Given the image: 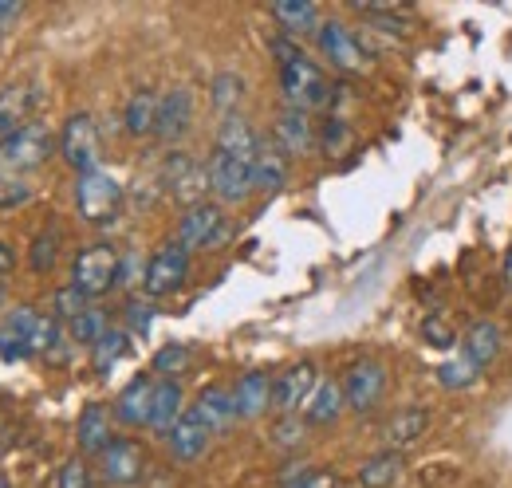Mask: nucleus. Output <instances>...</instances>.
<instances>
[{"mask_svg":"<svg viewBox=\"0 0 512 488\" xmlns=\"http://www.w3.org/2000/svg\"><path fill=\"white\" fill-rule=\"evenodd\" d=\"M52 150H56V134L44 122H28L16 134L0 138V174L24 178V174L40 170L52 158Z\"/></svg>","mask_w":512,"mask_h":488,"instance_id":"f257e3e1","label":"nucleus"},{"mask_svg":"<svg viewBox=\"0 0 512 488\" xmlns=\"http://www.w3.org/2000/svg\"><path fill=\"white\" fill-rule=\"evenodd\" d=\"M280 91H284L288 107H296V111H316V107L331 103V79L320 63L308 56L280 63Z\"/></svg>","mask_w":512,"mask_h":488,"instance_id":"f03ea898","label":"nucleus"},{"mask_svg":"<svg viewBox=\"0 0 512 488\" xmlns=\"http://www.w3.org/2000/svg\"><path fill=\"white\" fill-rule=\"evenodd\" d=\"M119 264H123L119 248H111V244H91V248H83V252L75 256V264H71V288H79L87 300H99V296H107L111 288H119Z\"/></svg>","mask_w":512,"mask_h":488,"instance_id":"7ed1b4c3","label":"nucleus"},{"mask_svg":"<svg viewBox=\"0 0 512 488\" xmlns=\"http://www.w3.org/2000/svg\"><path fill=\"white\" fill-rule=\"evenodd\" d=\"M123 205V185L115 182L107 170H87L75 178V209L91 225H107L119 217Z\"/></svg>","mask_w":512,"mask_h":488,"instance_id":"20e7f679","label":"nucleus"},{"mask_svg":"<svg viewBox=\"0 0 512 488\" xmlns=\"http://www.w3.org/2000/svg\"><path fill=\"white\" fill-rule=\"evenodd\" d=\"M253 158L249 154H229V150H217L213 146V158H209V193L217 201H225V205H241L253 193Z\"/></svg>","mask_w":512,"mask_h":488,"instance_id":"39448f33","label":"nucleus"},{"mask_svg":"<svg viewBox=\"0 0 512 488\" xmlns=\"http://www.w3.org/2000/svg\"><path fill=\"white\" fill-rule=\"evenodd\" d=\"M60 154L75 174H87V170H99V158H103V134H99V122L91 115H71L60 130Z\"/></svg>","mask_w":512,"mask_h":488,"instance_id":"423d86ee","label":"nucleus"},{"mask_svg":"<svg viewBox=\"0 0 512 488\" xmlns=\"http://www.w3.org/2000/svg\"><path fill=\"white\" fill-rule=\"evenodd\" d=\"M190 276V252L182 244H162L150 260H146V280H142V292L150 300H162V296H174Z\"/></svg>","mask_w":512,"mask_h":488,"instance_id":"0eeeda50","label":"nucleus"},{"mask_svg":"<svg viewBox=\"0 0 512 488\" xmlns=\"http://www.w3.org/2000/svg\"><path fill=\"white\" fill-rule=\"evenodd\" d=\"M162 185H166V193L178 201V205H201V197L209 193V166H201L193 154L186 150H174L170 158H166V166H162Z\"/></svg>","mask_w":512,"mask_h":488,"instance_id":"6e6552de","label":"nucleus"},{"mask_svg":"<svg viewBox=\"0 0 512 488\" xmlns=\"http://www.w3.org/2000/svg\"><path fill=\"white\" fill-rule=\"evenodd\" d=\"M225 237H229V221H225V209L221 205L201 201V205L186 209V217L178 221V244L186 252H209V248H217Z\"/></svg>","mask_w":512,"mask_h":488,"instance_id":"1a4fd4ad","label":"nucleus"},{"mask_svg":"<svg viewBox=\"0 0 512 488\" xmlns=\"http://www.w3.org/2000/svg\"><path fill=\"white\" fill-rule=\"evenodd\" d=\"M320 378H316V366L312 363H292L288 370H280L272 378V410L280 418H292L296 410L308 406V398L316 394Z\"/></svg>","mask_w":512,"mask_h":488,"instance_id":"9d476101","label":"nucleus"},{"mask_svg":"<svg viewBox=\"0 0 512 488\" xmlns=\"http://www.w3.org/2000/svg\"><path fill=\"white\" fill-rule=\"evenodd\" d=\"M386 394V366L375 359H363L343 374V398H347V410L355 414H367L383 402Z\"/></svg>","mask_w":512,"mask_h":488,"instance_id":"9b49d317","label":"nucleus"},{"mask_svg":"<svg viewBox=\"0 0 512 488\" xmlns=\"http://www.w3.org/2000/svg\"><path fill=\"white\" fill-rule=\"evenodd\" d=\"M142 473H146V453H142L138 441L115 437V445L99 457V477H103L107 485H119V488L138 485Z\"/></svg>","mask_w":512,"mask_h":488,"instance_id":"f8f14e48","label":"nucleus"},{"mask_svg":"<svg viewBox=\"0 0 512 488\" xmlns=\"http://www.w3.org/2000/svg\"><path fill=\"white\" fill-rule=\"evenodd\" d=\"M40 103H44L40 83H8V87H0V138H8L20 126H28Z\"/></svg>","mask_w":512,"mask_h":488,"instance_id":"ddd939ff","label":"nucleus"},{"mask_svg":"<svg viewBox=\"0 0 512 488\" xmlns=\"http://www.w3.org/2000/svg\"><path fill=\"white\" fill-rule=\"evenodd\" d=\"M316 36H320V52L335 63L339 71H363V67H367V52H363L359 36H355L347 24L327 20V24H320Z\"/></svg>","mask_w":512,"mask_h":488,"instance_id":"4468645a","label":"nucleus"},{"mask_svg":"<svg viewBox=\"0 0 512 488\" xmlns=\"http://www.w3.org/2000/svg\"><path fill=\"white\" fill-rule=\"evenodd\" d=\"M272 142L288 154V158H304L312 146H316V126L308 119V111H296V107H284L276 122H272Z\"/></svg>","mask_w":512,"mask_h":488,"instance_id":"2eb2a0df","label":"nucleus"},{"mask_svg":"<svg viewBox=\"0 0 512 488\" xmlns=\"http://www.w3.org/2000/svg\"><path fill=\"white\" fill-rule=\"evenodd\" d=\"M75 441H79V453L83 457H103L111 445H115V422H111V410L91 402L83 414H79V426H75Z\"/></svg>","mask_w":512,"mask_h":488,"instance_id":"dca6fc26","label":"nucleus"},{"mask_svg":"<svg viewBox=\"0 0 512 488\" xmlns=\"http://www.w3.org/2000/svg\"><path fill=\"white\" fill-rule=\"evenodd\" d=\"M154 386H158V378H150V374H138L134 382H127L123 394L115 398V422H123V426H130V429L150 426Z\"/></svg>","mask_w":512,"mask_h":488,"instance_id":"f3484780","label":"nucleus"},{"mask_svg":"<svg viewBox=\"0 0 512 488\" xmlns=\"http://www.w3.org/2000/svg\"><path fill=\"white\" fill-rule=\"evenodd\" d=\"M193 126V95L186 87H174V91H166L162 95V107H158V138L162 142H178V138H186Z\"/></svg>","mask_w":512,"mask_h":488,"instance_id":"a211bd4d","label":"nucleus"},{"mask_svg":"<svg viewBox=\"0 0 512 488\" xmlns=\"http://www.w3.org/2000/svg\"><path fill=\"white\" fill-rule=\"evenodd\" d=\"M166 441H170V453H174L178 461H197V457H205V449H209V441H213V429L205 426L190 406V410L178 418V426L166 433Z\"/></svg>","mask_w":512,"mask_h":488,"instance_id":"6ab92c4d","label":"nucleus"},{"mask_svg":"<svg viewBox=\"0 0 512 488\" xmlns=\"http://www.w3.org/2000/svg\"><path fill=\"white\" fill-rule=\"evenodd\" d=\"M426 429H430V410H426V406H402V410L383 426L386 449L402 453V449L418 445V441L426 437Z\"/></svg>","mask_w":512,"mask_h":488,"instance_id":"aec40b11","label":"nucleus"},{"mask_svg":"<svg viewBox=\"0 0 512 488\" xmlns=\"http://www.w3.org/2000/svg\"><path fill=\"white\" fill-rule=\"evenodd\" d=\"M233 402H237V418L253 422L264 410H272V378L264 370H249L241 374V382L233 386Z\"/></svg>","mask_w":512,"mask_h":488,"instance_id":"412c9836","label":"nucleus"},{"mask_svg":"<svg viewBox=\"0 0 512 488\" xmlns=\"http://www.w3.org/2000/svg\"><path fill=\"white\" fill-rule=\"evenodd\" d=\"M288 182V154L268 138H260V146H256V158H253V189L260 193H276V189H284Z\"/></svg>","mask_w":512,"mask_h":488,"instance_id":"4be33fe9","label":"nucleus"},{"mask_svg":"<svg viewBox=\"0 0 512 488\" xmlns=\"http://www.w3.org/2000/svg\"><path fill=\"white\" fill-rule=\"evenodd\" d=\"M193 414H197L205 426L213 429V437H217V433H225V429L237 422V402H233V390H225V386H205V390L197 394Z\"/></svg>","mask_w":512,"mask_h":488,"instance_id":"5701e85b","label":"nucleus"},{"mask_svg":"<svg viewBox=\"0 0 512 488\" xmlns=\"http://www.w3.org/2000/svg\"><path fill=\"white\" fill-rule=\"evenodd\" d=\"M186 414V394L178 378H158L154 386V410H150V429L154 433H170L178 426V418Z\"/></svg>","mask_w":512,"mask_h":488,"instance_id":"b1692460","label":"nucleus"},{"mask_svg":"<svg viewBox=\"0 0 512 488\" xmlns=\"http://www.w3.org/2000/svg\"><path fill=\"white\" fill-rule=\"evenodd\" d=\"M343 410H347L343 382H335V378H320L316 394H312V398H308V406H304V422H308V426H331V422H339V418H343Z\"/></svg>","mask_w":512,"mask_h":488,"instance_id":"393cba45","label":"nucleus"},{"mask_svg":"<svg viewBox=\"0 0 512 488\" xmlns=\"http://www.w3.org/2000/svg\"><path fill=\"white\" fill-rule=\"evenodd\" d=\"M501 327L493 323V319H481V323H473L469 327V335H465V343H461V351H465V359L473 366H489L497 355H501Z\"/></svg>","mask_w":512,"mask_h":488,"instance_id":"a878e982","label":"nucleus"},{"mask_svg":"<svg viewBox=\"0 0 512 488\" xmlns=\"http://www.w3.org/2000/svg\"><path fill=\"white\" fill-rule=\"evenodd\" d=\"M158 107H162V95L158 91H134L127 99V111H123L127 134H134V138L154 134L158 130Z\"/></svg>","mask_w":512,"mask_h":488,"instance_id":"bb28decb","label":"nucleus"},{"mask_svg":"<svg viewBox=\"0 0 512 488\" xmlns=\"http://www.w3.org/2000/svg\"><path fill=\"white\" fill-rule=\"evenodd\" d=\"M272 16H276V24L284 28V36H308V32H320V8L308 4V0H284V4H272Z\"/></svg>","mask_w":512,"mask_h":488,"instance_id":"cd10ccee","label":"nucleus"},{"mask_svg":"<svg viewBox=\"0 0 512 488\" xmlns=\"http://www.w3.org/2000/svg\"><path fill=\"white\" fill-rule=\"evenodd\" d=\"M398 477H402V453H394V449L367 457L363 469H359V485L363 488H390Z\"/></svg>","mask_w":512,"mask_h":488,"instance_id":"c85d7f7f","label":"nucleus"},{"mask_svg":"<svg viewBox=\"0 0 512 488\" xmlns=\"http://www.w3.org/2000/svg\"><path fill=\"white\" fill-rule=\"evenodd\" d=\"M130 351V331H123V327H111L95 347H91V363H95V370L99 374H107V370H115V363L123 359Z\"/></svg>","mask_w":512,"mask_h":488,"instance_id":"c756f323","label":"nucleus"},{"mask_svg":"<svg viewBox=\"0 0 512 488\" xmlns=\"http://www.w3.org/2000/svg\"><path fill=\"white\" fill-rule=\"evenodd\" d=\"M209 91H213V107H217L225 119H233V111H237L241 99H245V79H241L237 71H221Z\"/></svg>","mask_w":512,"mask_h":488,"instance_id":"7c9ffc66","label":"nucleus"},{"mask_svg":"<svg viewBox=\"0 0 512 488\" xmlns=\"http://www.w3.org/2000/svg\"><path fill=\"white\" fill-rule=\"evenodd\" d=\"M67 327H71V339L83 343V347H95V343L111 331V327H107V315H103L99 307H87V311H83L75 323H67Z\"/></svg>","mask_w":512,"mask_h":488,"instance_id":"2f4dec72","label":"nucleus"},{"mask_svg":"<svg viewBox=\"0 0 512 488\" xmlns=\"http://www.w3.org/2000/svg\"><path fill=\"white\" fill-rule=\"evenodd\" d=\"M477 374H481V366H473L465 355L438 366V382H442L446 390H465V386H473V382H477Z\"/></svg>","mask_w":512,"mask_h":488,"instance_id":"473e14b6","label":"nucleus"},{"mask_svg":"<svg viewBox=\"0 0 512 488\" xmlns=\"http://www.w3.org/2000/svg\"><path fill=\"white\" fill-rule=\"evenodd\" d=\"M190 363H193V351L186 347V343H166V347L154 355V374L174 378V374H182Z\"/></svg>","mask_w":512,"mask_h":488,"instance_id":"72a5a7b5","label":"nucleus"},{"mask_svg":"<svg viewBox=\"0 0 512 488\" xmlns=\"http://www.w3.org/2000/svg\"><path fill=\"white\" fill-rule=\"evenodd\" d=\"M87 307H91V300H87L79 288H71V284L56 292V319H60V323H75Z\"/></svg>","mask_w":512,"mask_h":488,"instance_id":"f704fd0d","label":"nucleus"},{"mask_svg":"<svg viewBox=\"0 0 512 488\" xmlns=\"http://www.w3.org/2000/svg\"><path fill=\"white\" fill-rule=\"evenodd\" d=\"M56 256H60V233L48 229V233H40L36 244H32V268H36V272H52Z\"/></svg>","mask_w":512,"mask_h":488,"instance_id":"c9c22d12","label":"nucleus"},{"mask_svg":"<svg viewBox=\"0 0 512 488\" xmlns=\"http://www.w3.org/2000/svg\"><path fill=\"white\" fill-rule=\"evenodd\" d=\"M32 201V185L24 178H12V174H0V209H20Z\"/></svg>","mask_w":512,"mask_h":488,"instance_id":"e433bc0d","label":"nucleus"},{"mask_svg":"<svg viewBox=\"0 0 512 488\" xmlns=\"http://www.w3.org/2000/svg\"><path fill=\"white\" fill-rule=\"evenodd\" d=\"M339 481L323 469H308V465H296V473H284V488H335Z\"/></svg>","mask_w":512,"mask_h":488,"instance_id":"4c0bfd02","label":"nucleus"},{"mask_svg":"<svg viewBox=\"0 0 512 488\" xmlns=\"http://www.w3.org/2000/svg\"><path fill=\"white\" fill-rule=\"evenodd\" d=\"M56 488H91V465L83 457L64 461V469L56 473Z\"/></svg>","mask_w":512,"mask_h":488,"instance_id":"58836bf2","label":"nucleus"},{"mask_svg":"<svg viewBox=\"0 0 512 488\" xmlns=\"http://www.w3.org/2000/svg\"><path fill=\"white\" fill-rule=\"evenodd\" d=\"M272 441L280 445V449H296L300 441H304V422L292 414V418H280L276 429H272Z\"/></svg>","mask_w":512,"mask_h":488,"instance_id":"ea45409f","label":"nucleus"},{"mask_svg":"<svg viewBox=\"0 0 512 488\" xmlns=\"http://www.w3.org/2000/svg\"><path fill=\"white\" fill-rule=\"evenodd\" d=\"M320 142H323V150H327V154H343V150H347V142H351V130H347V122H343V119H327Z\"/></svg>","mask_w":512,"mask_h":488,"instance_id":"a19ab883","label":"nucleus"},{"mask_svg":"<svg viewBox=\"0 0 512 488\" xmlns=\"http://www.w3.org/2000/svg\"><path fill=\"white\" fill-rule=\"evenodd\" d=\"M150 323H154V307L146 304V300H130L127 304V331L130 335H146V331H150Z\"/></svg>","mask_w":512,"mask_h":488,"instance_id":"79ce46f5","label":"nucleus"},{"mask_svg":"<svg viewBox=\"0 0 512 488\" xmlns=\"http://www.w3.org/2000/svg\"><path fill=\"white\" fill-rule=\"evenodd\" d=\"M142 280H146V264H142L134 252H127L123 264H119V288H134V284H142Z\"/></svg>","mask_w":512,"mask_h":488,"instance_id":"37998d69","label":"nucleus"},{"mask_svg":"<svg viewBox=\"0 0 512 488\" xmlns=\"http://www.w3.org/2000/svg\"><path fill=\"white\" fill-rule=\"evenodd\" d=\"M422 331H426V339H430L434 347H453V331H449L442 319H426Z\"/></svg>","mask_w":512,"mask_h":488,"instance_id":"c03bdc74","label":"nucleus"},{"mask_svg":"<svg viewBox=\"0 0 512 488\" xmlns=\"http://www.w3.org/2000/svg\"><path fill=\"white\" fill-rule=\"evenodd\" d=\"M20 12H24V4H8V0H0V40H4L8 28L20 20Z\"/></svg>","mask_w":512,"mask_h":488,"instance_id":"a18cd8bd","label":"nucleus"},{"mask_svg":"<svg viewBox=\"0 0 512 488\" xmlns=\"http://www.w3.org/2000/svg\"><path fill=\"white\" fill-rule=\"evenodd\" d=\"M12 264H16V256H12V248L0 241V276H8L12 272Z\"/></svg>","mask_w":512,"mask_h":488,"instance_id":"49530a36","label":"nucleus"},{"mask_svg":"<svg viewBox=\"0 0 512 488\" xmlns=\"http://www.w3.org/2000/svg\"><path fill=\"white\" fill-rule=\"evenodd\" d=\"M505 280L512 284V252H509V260H505Z\"/></svg>","mask_w":512,"mask_h":488,"instance_id":"de8ad7c7","label":"nucleus"},{"mask_svg":"<svg viewBox=\"0 0 512 488\" xmlns=\"http://www.w3.org/2000/svg\"><path fill=\"white\" fill-rule=\"evenodd\" d=\"M0 304H4V288H0Z\"/></svg>","mask_w":512,"mask_h":488,"instance_id":"09e8293b","label":"nucleus"},{"mask_svg":"<svg viewBox=\"0 0 512 488\" xmlns=\"http://www.w3.org/2000/svg\"><path fill=\"white\" fill-rule=\"evenodd\" d=\"M0 488H8V485H0Z\"/></svg>","mask_w":512,"mask_h":488,"instance_id":"8fccbe9b","label":"nucleus"}]
</instances>
